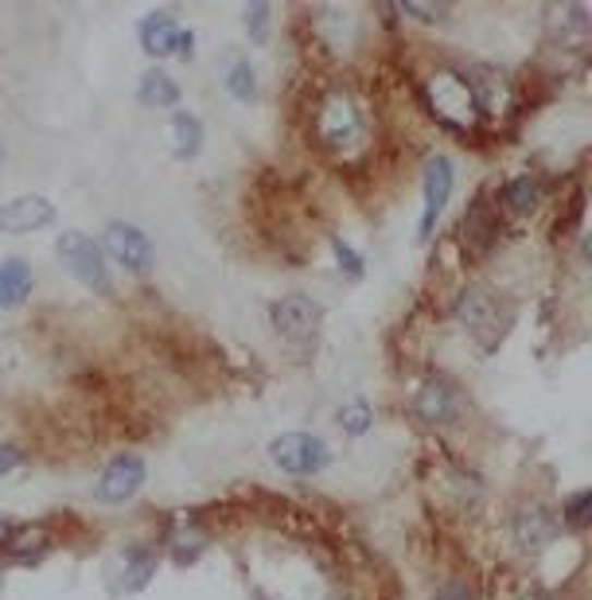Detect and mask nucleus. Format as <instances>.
Here are the masks:
<instances>
[{
  "label": "nucleus",
  "instance_id": "6e6552de",
  "mask_svg": "<svg viewBox=\"0 0 592 600\" xmlns=\"http://www.w3.org/2000/svg\"><path fill=\"white\" fill-rule=\"evenodd\" d=\"M141 483H145V460L129 453V456H118V460L106 464V472H101L94 495H98L101 503H125L137 495Z\"/></svg>",
  "mask_w": 592,
  "mask_h": 600
},
{
  "label": "nucleus",
  "instance_id": "a211bd4d",
  "mask_svg": "<svg viewBox=\"0 0 592 600\" xmlns=\"http://www.w3.org/2000/svg\"><path fill=\"white\" fill-rule=\"evenodd\" d=\"M537 200H542V188H537V180H530V176H515V180L503 183V203H507L510 211H519V215H530V211L537 207Z\"/></svg>",
  "mask_w": 592,
  "mask_h": 600
},
{
  "label": "nucleus",
  "instance_id": "aec40b11",
  "mask_svg": "<svg viewBox=\"0 0 592 600\" xmlns=\"http://www.w3.org/2000/svg\"><path fill=\"white\" fill-rule=\"evenodd\" d=\"M227 91L234 94L238 101H250L257 94V79H254V67L250 63H234L227 74Z\"/></svg>",
  "mask_w": 592,
  "mask_h": 600
},
{
  "label": "nucleus",
  "instance_id": "4468645a",
  "mask_svg": "<svg viewBox=\"0 0 592 600\" xmlns=\"http://www.w3.org/2000/svg\"><path fill=\"white\" fill-rule=\"evenodd\" d=\"M28 292H32V265L20 262V257L0 262V309H16V304H24Z\"/></svg>",
  "mask_w": 592,
  "mask_h": 600
},
{
  "label": "nucleus",
  "instance_id": "6ab92c4d",
  "mask_svg": "<svg viewBox=\"0 0 592 600\" xmlns=\"http://www.w3.org/2000/svg\"><path fill=\"white\" fill-rule=\"evenodd\" d=\"M592 491H577V495H569V503L561 507V523L569 530H584L592 518Z\"/></svg>",
  "mask_w": 592,
  "mask_h": 600
},
{
  "label": "nucleus",
  "instance_id": "2eb2a0df",
  "mask_svg": "<svg viewBox=\"0 0 592 600\" xmlns=\"http://www.w3.org/2000/svg\"><path fill=\"white\" fill-rule=\"evenodd\" d=\"M137 101L141 106H148V109H168V106L180 101V86H176L165 71H148L145 79H141V86H137Z\"/></svg>",
  "mask_w": 592,
  "mask_h": 600
},
{
  "label": "nucleus",
  "instance_id": "423d86ee",
  "mask_svg": "<svg viewBox=\"0 0 592 600\" xmlns=\"http://www.w3.org/2000/svg\"><path fill=\"white\" fill-rule=\"evenodd\" d=\"M319 320H324V309L304 292H292V297H281L274 304V327L289 344H309L316 336Z\"/></svg>",
  "mask_w": 592,
  "mask_h": 600
},
{
  "label": "nucleus",
  "instance_id": "9b49d317",
  "mask_svg": "<svg viewBox=\"0 0 592 600\" xmlns=\"http://www.w3.org/2000/svg\"><path fill=\"white\" fill-rule=\"evenodd\" d=\"M464 242L472 245L475 254H483V250H492V245L499 242V215H495L492 200L475 195V200L468 203V211H464Z\"/></svg>",
  "mask_w": 592,
  "mask_h": 600
},
{
  "label": "nucleus",
  "instance_id": "b1692460",
  "mask_svg": "<svg viewBox=\"0 0 592 600\" xmlns=\"http://www.w3.org/2000/svg\"><path fill=\"white\" fill-rule=\"evenodd\" d=\"M265 24H269V4H254L246 9V32L254 39H265Z\"/></svg>",
  "mask_w": 592,
  "mask_h": 600
},
{
  "label": "nucleus",
  "instance_id": "1a4fd4ad",
  "mask_svg": "<svg viewBox=\"0 0 592 600\" xmlns=\"http://www.w3.org/2000/svg\"><path fill=\"white\" fill-rule=\"evenodd\" d=\"M56 223V207L44 195H20L0 207V230L4 235H28V230H44Z\"/></svg>",
  "mask_w": 592,
  "mask_h": 600
},
{
  "label": "nucleus",
  "instance_id": "9d476101",
  "mask_svg": "<svg viewBox=\"0 0 592 600\" xmlns=\"http://www.w3.org/2000/svg\"><path fill=\"white\" fill-rule=\"evenodd\" d=\"M452 195V160L448 156H428L425 164V215H421V238L433 235L437 215Z\"/></svg>",
  "mask_w": 592,
  "mask_h": 600
},
{
  "label": "nucleus",
  "instance_id": "a878e982",
  "mask_svg": "<svg viewBox=\"0 0 592 600\" xmlns=\"http://www.w3.org/2000/svg\"><path fill=\"white\" fill-rule=\"evenodd\" d=\"M20 448H12V445H0V476H9L12 468H20Z\"/></svg>",
  "mask_w": 592,
  "mask_h": 600
},
{
  "label": "nucleus",
  "instance_id": "0eeeda50",
  "mask_svg": "<svg viewBox=\"0 0 592 600\" xmlns=\"http://www.w3.org/2000/svg\"><path fill=\"white\" fill-rule=\"evenodd\" d=\"M464 413V398L448 379H428L413 398V418L425 425H448Z\"/></svg>",
  "mask_w": 592,
  "mask_h": 600
},
{
  "label": "nucleus",
  "instance_id": "ddd939ff",
  "mask_svg": "<svg viewBox=\"0 0 592 600\" xmlns=\"http://www.w3.org/2000/svg\"><path fill=\"white\" fill-rule=\"evenodd\" d=\"M180 36L183 27H176V20L168 12H153V16L141 20V47L148 55H156V59L180 51Z\"/></svg>",
  "mask_w": 592,
  "mask_h": 600
},
{
  "label": "nucleus",
  "instance_id": "4be33fe9",
  "mask_svg": "<svg viewBox=\"0 0 592 600\" xmlns=\"http://www.w3.org/2000/svg\"><path fill=\"white\" fill-rule=\"evenodd\" d=\"M331 250H336V257H339V269H347L351 277H363V257H359L351 245L336 238V242H331Z\"/></svg>",
  "mask_w": 592,
  "mask_h": 600
},
{
  "label": "nucleus",
  "instance_id": "20e7f679",
  "mask_svg": "<svg viewBox=\"0 0 592 600\" xmlns=\"http://www.w3.org/2000/svg\"><path fill=\"white\" fill-rule=\"evenodd\" d=\"M101 245H106V254L125 265L129 273H148L156 262V250L153 242H148V235L141 227H133V223H110Z\"/></svg>",
  "mask_w": 592,
  "mask_h": 600
},
{
  "label": "nucleus",
  "instance_id": "f3484780",
  "mask_svg": "<svg viewBox=\"0 0 592 600\" xmlns=\"http://www.w3.org/2000/svg\"><path fill=\"white\" fill-rule=\"evenodd\" d=\"M172 133H176V160H192L203 148V121L195 113H176Z\"/></svg>",
  "mask_w": 592,
  "mask_h": 600
},
{
  "label": "nucleus",
  "instance_id": "412c9836",
  "mask_svg": "<svg viewBox=\"0 0 592 600\" xmlns=\"http://www.w3.org/2000/svg\"><path fill=\"white\" fill-rule=\"evenodd\" d=\"M339 425L347 429V433H366L371 429V406L366 401H351V406L339 409Z\"/></svg>",
  "mask_w": 592,
  "mask_h": 600
},
{
  "label": "nucleus",
  "instance_id": "393cba45",
  "mask_svg": "<svg viewBox=\"0 0 592 600\" xmlns=\"http://www.w3.org/2000/svg\"><path fill=\"white\" fill-rule=\"evenodd\" d=\"M433 600H475V589L468 581H445Z\"/></svg>",
  "mask_w": 592,
  "mask_h": 600
},
{
  "label": "nucleus",
  "instance_id": "f8f14e48",
  "mask_svg": "<svg viewBox=\"0 0 592 600\" xmlns=\"http://www.w3.org/2000/svg\"><path fill=\"white\" fill-rule=\"evenodd\" d=\"M557 538V518L549 515L546 507H522L519 515H515V542L522 545V550H542V545H549Z\"/></svg>",
  "mask_w": 592,
  "mask_h": 600
},
{
  "label": "nucleus",
  "instance_id": "5701e85b",
  "mask_svg": "<svg viewBox=\"0 0 592 600\" xmlns=\"http://www.w3.org/2000/svg\"><path fill=\"white\" fill-rule=\"evenodd\" d=\"M401 12H410V16H418V20H425V24H433V20H445L448 4H418V0H406V4H401Z\"/></svg>",
  "mask_w": 592,
  "mask_h": 600
},
{
  "label": "nucleus",
  "instance_id": "f257e3e1",
  "mask_svg": "<svg viewBox=\"0 0 592 600\" xmlns=\"http://www.w3.org/2000/svg\"><path fill=\"white\" fill-rule=\"evenodd\" d=\"M456 320L472 332V339L483 347V351H492L495 344H499L503 336H507V324H510V309L503 304L499 297H495L492 289H480V285H472V289L460 292V300H456Z\"/></svg>",
  "mask_w": 592,
  "mask_h": 600
},
{
  "label": "nucleus",
  "instance_id": "7ed1b4c3",
  "mask_svg": "<svg viewBox=\"0 0 592 600\" xmlns=\"http://www.w3.org/2000/svg\"><path fill=\"white\" fill-rule=\"evenodd\" d=\"M269 456H274L277 468L292 476H312V472H324L331 460L328 445L312 433H285L277 436L274 445H269Z\"/></svg>",
  "mask_w": 592,
  "mask_h": 600
},
{
  "label": "nucleus",
  "instance_id": "f03ea898",
  "mask_svg": "<svg viewBox=\"0 0 592 600\" xmlns=\"http://www.w3.org/2000/svg\"><path fill=\"white\" fill-rule=\"evenodd\" d=\"M59 250V262L78 277L90 292H110L113 281H110V265H106V254H101V245L94 238L78 235V230H63L56 242Z\"/></svg>",
  "mask_w": 592,
  "mask_h": 600
},
{
  "label": "nucleus",
  "instance_id": "dca6fc26",
  "mask_svg": "<svg viewBox=\"0 0 592 600\" xmlns=\"http://www.w3.org/2000/svg\"><path fill=\"white\" fill-rule=\"evenodd\" d=\"M156 573V550L148 545H133L125 554V592H141Z\"/></svg>",
  "mask_w": 592,
  "mask_h": 600
},
{
  "label": "nucleus",
  "instance_id": "39448f33",
  "mask_svg": "<svg viewBox=\"0 0 592 600\" xmlns=\"http://www.w3.org/2000/svg\"><path fill=\"white\" fill-rule=\"evenodd\" d=\"M316 133L328 148L351 145V141L363 133V118H359L355 101L347 98V94H331V98H324L319 118H316Z\"/></svg>",
  "mask_w": 592,
  "mask_h": 600
}]
</instances>
